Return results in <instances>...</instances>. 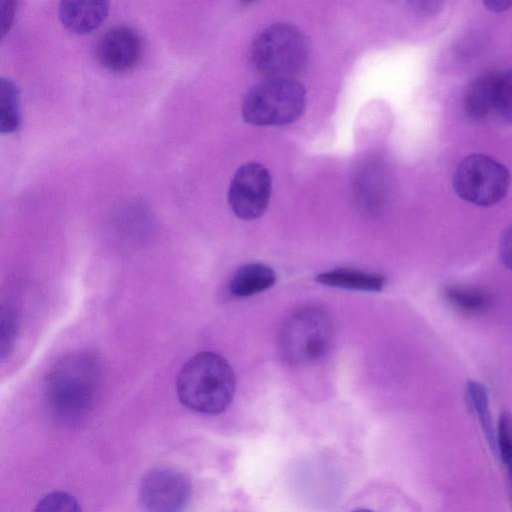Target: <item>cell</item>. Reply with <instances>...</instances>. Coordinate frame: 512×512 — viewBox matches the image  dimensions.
<instances>
[{
	"mask_svg": "<svg viewBox=\"0 0 512 512\" xmlns=\"http://www.w3.org/2000/svg\"><path fill=\"white\" fill-rule=\"evenodd\" d=\"M455 193L478 207L498 204L508 193L509 170L489 155L473 153L463 158L453 175Z\"/></svg>",
	"mask_w": 512,
	"mask_h": 512,
	"instance_id": "cell-6",
	"label": "cell"
},
{
	"mask_svg": "<svg viewBox=\"0 0 512 512\" xmlns=\"http://www.w3.org/2000/svg\"><path fill=\"white\" fill-rule=\"evenodd\" d=\"M499 256L503 265L512 271V224L503 231L500 237Z\"/></svg>",
	"mask_w": 512,
	"mask_h": 512,
	"instance_id": "cell-21",
	"label": "cell"
},
{
	"mask_svg": "<svg viewBox=\"0 0 512 512\" xmlns=\"http://www.w3.org/2000/svg\"><path fill=\"white\" fill-rule=\"evenodd\" d=\"M38 512H77L81 511L79 502L69 493L55 491L44 496L37 504Z\"/></svg>",
	"mask_w": 512,
	"mask_h": 512,
	"instance_id": "cell-19",
	"label": "cell"
},
{
	"mask_svg": "<svg viewBox=\"0 0 512 512\" xmlns=\"http://www.w3.org/2000/svg\"><path fill=\"white\" fill-rule=\"evenodd\" d=\"M496 112L504 120L512 123V69L499 75Z\"/></svg>",
	"mask_w": 512,
	"mask_h": 512,
	"instance_id": "cell-20",
	"label": "cell"
},
{
	"mask_svg": "<svg viewBox=\"0 0 512 512\" xmlns=\"http://www.w3.org/2000/svg\"><path fill=\"white\" fill-rule=\"evenodd\" d=\"M308 55L305 36L288 23L267 26L257 34L250 48L253 67L267 78H295L306 67Z\"/></svg>",
	"mask_w": 512,
	"mask_h": 512,
	"instance_id": "cell-3",
	"label": "cell"
},
{
	"mask_svg": "<svg viewBox=\"0 0 512 512\" xmlns=\"http://www.w3.org/2000/svg\"><path fill=\"white\" fill-rule=\"evenodd\" d=\"M188 476L173 467H155L142 477L139 500L147 511L178 512L185 509L191 496Z\"/></svg>",
	"mask_w": 512,
	"mask_h": 512,
	"instance_id": "cell-7",
	"label": "cell"
},
{
	"mask_svg": "<svg viewBox=\"0 0 512 512\" xmlns=\"http://www.w3.org/2000/svg\"><path fill=\"white\" fill-rule=\"evenodd\" d=\"M21 123L20 94L15 82L9 78L0 79V132L14 133Z\"/></svg>",
	"mask_w": 512,
	"mask_h": 512,
	"instance_id": "cell-16",
	"label": "cell"
},
{
	"mask_svg": "<svg viewBox=\"0 0 512 512\" xmlns=\"http://www.w3.org/2000/svg\"><path fill=\"white\" fill-rule=\"evenodd\" d=\"M272 181L268 169L248 162L235 172L229 187L228 202L233 213L243 220L259 218L267 209Z\"/></svg>",
	"mask_w": 512,
	"mask_h": 512,
	"instance_id": "cell-8",
	"label": "cell"
},
{
	"mask_svg": "<svg viewBox=\"0 0 512 512\" xmlns=\"http://www.w3.org/2000/svg\"><path fill=\"white\" fill-rule=\"evenodd\" d=\"M99 366L90 352L70 353L47 372L44 397L51 415L64 424H76L90 412L95 398Z\"/></svg>",
	"mask_w": 512,
	"mask_h": 512,
	"instance_id": "cell-1",
	"label": "cell"
},
{
	"mask_svg": "<svg viewBox=\"0 0 512 512\" xmlns=\"http://www.w3.org/2000/svg\"><path fill=\"white\" fill-rule=\"evenodd\" d=\"M487 9L493 12H504L512 7V0H482Z\"/></svg>",
	"mask_w": 512,
	"mask_h": 512,
	"instance_id": "cell-24",
	"label": "cell"
},
{
	"mask_svg": "<svg viewBox=\"0 0 512 512\" xmlns=\"http://www.w3.org/2000/svg\"><path fill=\"white\" fill-rule=\"evenodd\" d=\"M408 2L415 13L428 16L438 11L442 0H408Z\"/></svg>",
	"mask_w": 512,
	"mask_h": 512,
	"instance_id": "cell-23",
	"label": "cell"
},
{
	"mask_svg": "<svg viewBox=\"0 0 512 512\" xmlns=\"http://www.w3.org/2000/svg\"><path fill=\"white\" fill-rule=\"evenodd\" d=\"M466 397L472 413L481 426L487 443L496 454V428L490 411L487 388L481 382L469 380L466 384Z\"/></svg>",
	"mask_w": 512,
	"mask_h": 512,
	"instance_id": "cell-14",
	"label": "cell"
},
{
	"mask_svg": "<svg viewBox=\"0 0 512 512\" xmlns=\"http://www.w3.org/2000/svg\"><path fill=\"white\" fill-rule=\"evenodd\" d=\"M276 280L273 269L262 263L241 266L230 281V292L237 297H248L269 289Z\"/></svg>",
	"mask_w": 512,
	"mask_h": 512,
	"instance_id": "cell-13",
	"label": "cell"
},
{
	"mask_svg": "<svg viewBox=\"0 0 512 512\" xmlns=\"http://www.w3.org/2000/svg\"><path fill=\"white\" fill-rule=\"evenodd\" d=\"M499 72H487L474 79L464 96L466 115L480 121L496 111Z\"/></svg>",
	"mask_w": 512,
	"mask_h": 512,
	"instance_id": "cell-11",
	"label": "cell"
},
{
	"mask_svg": "<svg viewBox=\"0 0 512 512\" xmlns=\"http://www.w3.org/2000/svg\"><path fill=\"white\" fill-rule=\"evenodd\" d=\"M496 454L505 465L512 480V413L500 414L496 427Z\"/></svg>",
	"mask_w": 512,
	"mask_h": 512,
	"instance_id": "cell-17",
	"label": "cell"
},
{
	"mask_svg": "<svg viewBox=\"0 0 512 512\" xmlns=\"http://www.w3.org/2000/svg\"><path fill=\"white\" fill-rule=\"evenodd\" d=\"M236 387L232 367L221 355L204 351L194 355L181 368L176 381L180 402L187 408L204 413L225 411Z\"/></svg>",
	"mask_w": 512,
	"mask_h": 512,
	"instance_id": "cell-2",
	"label": "cell"
},
{
	"mask_svg": "<svg viewBox=\"0 0 512 512\" xmlns=\"http://www.w3.org/2000/svg\"><path fill=\"white\" fill-rule=\"evenodd\" d=\"M444 296L453 308L468 315L481 314L492 303L491 297L485 291L462 285L447 286Z\"/></svg>",
	"mask_w": 512,
	"mask_h": 512,
	"instance_id": "cell-15",
	"label": "cell"
},
{
	"mask_svg": "<svg viewBox=\"0 0 512 512\" xmlns=\"http://www.w3.org/2000/svg\"><path fill=\"white\" fill-rule=\"evenodd\" d=\"M333 322L323 308L304 306L284 322L279 335V349L285 361L299 365L314 362L330 348Z\"/></svg>",
	"mask_w": 512,
	"mask_h": 512,
	"instance_id": "cell-5",
	"label": "cell"
},
{
	"mask_svg": "<svg viewBox=\"0 0 512 512\" xmlns=\"http://www.w3.org/2000/svg\"><path fill=\"white\" fill-rule=\"evenodd\" d=\"M306 105V90L296 78H267L243 99L242 117L255 126H280L296 121Z\"/></svg>",
	"mask_w": 512,
	"mask_h": 512,
	"instance_id": "cell-4",
	"label": "cell"
},
{
	"mask_svg": "<svg viewBox=\"0 0 512 512\" xmlns=\"http://www.w3.org/2000/svg\"><path fill=\"white\" fill-rule=\"evenodd\" d=\"M15 15V0H0V34L3 38L10 30Z\"/></svg>",
	"mask_w": 512,
	"mask_h": 512,
	"instance_id": "cell-22",
	"label": "cell"
},
{
	"mask_svg": "<svg viewBox=\"0 0 512 512\" xmlns=\"http://www.w3.org/2000/svg\"><path fill=\"white\" fill-rule=\"evenodd\" d=\"M143 51L141 35L131 27L118 26L99 39L95 53L103 68L113 73H125L140 63Z\"/></svg>",
	"mask_w": 512,
	"mask_h": 512,
	"instance_id": "cell-9",
	"label": "cell"
},
{
	"mask_svg": "<svg viewBox=\"0 0 512 512\" xmlns=\"http://www.w3.org/2000/svg\"><path fill=\"white\" fill-rule=\"evenodd\" d=\"M109 6V0H60L58 16L66 30L86 35L105 21Z\"/></svg>",
	"mask_w": 512,
	"mask_h": 512,
	"instance_id": "cell-10",
	"label": "cell"
},
{
	"mask_svg": "<svg viewBox=\"0 0 512 512\" xmlns=\"http://www.w3.org/2000/svg\"><path fill=\"white\" fill-rule=\"evenodd\" d=\"M316 281L327 286L344 289L378 292L386 284L385 276L350 268H337L320 273Z\"/></svg>",
	"mask_w": 512,
	"mask_h": 512,
	"instance_id": "cell-12",
	"label": "cell"
},
{
	"mask_svg": "<svg viewBox=\"0 0 512 512\" xmlns=\"http://www.w3.org/2000/svg\"><path fill=\"white\" fill-rule=\"evenodd\" d=\"M254 0H240V2L243 4V5H247V4H250L251 2H253Z\"/></svg>",
	"mask_w": 512,
	"mask_h": 512,
	"instance_id": "cell-25",
	"label": "cell"
},
{
	"mask_svg": "<svg viewBox=\"0 0 512 512\" xmlns=\"http://www.w3.org/2000/svg\"><path fill=\"white\" fill-rule=\"evenodd\" d=\"M18 332V320L15 312L2 306L1 308V340L0 358L3 361L12 351Z\"/></svg>",
	"mask_w": 512,
	"mask_h": 512,
	"instance_id": "cell-18",
	"label": "cell"
}]
</instances>
